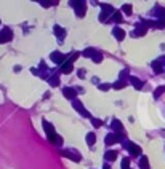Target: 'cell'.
<instances>
[{"label":"cell","instance_id":"cb8c5ba5","mask_svg":"<svg viewBox=\"0 0 165 169\" xmlns=\"http://www.w3.org/2000/svg\"><path fill=\"white\" fill-rule=\"evenodd\" d=\"M127 84H128V81H122V80H117L114 84H112V86L115 88V89H122V88H125L127 86Z\"/></svg>","mask_w":165,"mask_h":169},{"label":"cell","instance_id":"d4e9b609","mask_svg":"<svg viewBox=\"0 0 165 169\" xmlns=\"http://www.w3.org/2000/svg\"><path fill=\"white\" fill-rule=\"evenodd\" d=\"M96 53V50L95 48H87L85 51H82V54L85 56V58H93V54Z\"/></svg>","mask_w":165,"mask_h":169},{"label":"cell","instance_id":"e575fe53","mask_svg":"<svg viewBox=\"0 0 165 169\" xmlns=\"http://www.w3.org/2000/svg\"><path fill=\"white\" fill-rule=\"evenodd\" d=\"M103 169H111V167H109V164H104V166H103Z\"/></svg>","mask_w":165,"mask_h":169},{"label":"cell","instance_id":"484cf974","mask_svg":"<svg viewBox=\"0 0 165 169\" xmlns=\"http://www.w3.org/2000/svg\"><path fill=\"white\" fill-rule=\"evenodd\" d=\"M163 93H165V86H159V88H155V89H154V97H155V99L160 97V96L163 94Z\"/></svg>","mask_w":165,"mask_h":169},{"label":"cell","instance_id":"277c9868","mask_svg":"<svg viewBox=\"0 0 165 169\" xmlns=\"http://www.w3.org/2000/svg\"><path fill=\"white\" fill-rule=\"evenodd\" d=\"M71 5L76 10L77 18H84L85 16V13H87V3L85 2H71Z\"/></svg>","mask_w":165,"mask_h":169},{"label":"cell","instance_id":"7c38bea8","mask_svg":"<svg viewBox=\"0 0 165 169\" xmlns=\"http://www.w3.org/2000/svg\"><path fill=\"white\" fill-rule=\"evenodd\" d=\"M53 32H54V35L58 37L59 43L63 42V39H64V37H66V29H63L61 26H54V27H53Z\"/></svg>","mask_w":165,"mask_h":169},{"label":"cell","instance_id":"44dd1931","mask_svg":"<svg viewBox=\"0 0 165 169\" xmlns=\"http://www.w3.org/2000/svg\"><path fill=\"white\" fill-rule=\"evenodd\" d=\"M140 167L141 169H149V159H148V156H141L140 158Z\"/></svg>","mask_w":165,"mask_h":169},{"label":"cell","instance_id":"8992f818","mask_svg":"<svg viewBox=\"0 0 165 169\" xmlns=\"http://www.w3.org/2000/svg\"><path fill=\"white\" fill-rule=\"evenodd\" d=\"M124 147L128 150V152H130L132 156H140L141 155V147L133 144V142H124Z\"/></svg>","mask_w":165,"mask_h":169},{"label":"cell","instance_id":"5b68a950","mask_svg":"<svg viewBox=\"0 0 165 169\" xmlns=\"http://www.w3.org/2000/svg\"><path fill=\"white\" fill-rule=\"evenodd\" d=\"M61 155L64 158H69L72 161H76V163L82 161V155L79 152H76V150H61Z\"/></svg>","mask_w":165,"mask_h":169},{"label":"cell","instance_id":"4316f807","mask_svg":"<svg viewBox=\"0 0 165 169\" xmlns=\"http://www.w3.org/2000/svg\"><path fill=\"white\" fill-rule=\"evenodd\" d=\"M120 166H122V169H130V158H128V156L122 158V161H120Z\"/></svg>","mask_w":165,"mask_h":169},{"label":"cell","instance_id":"6da1fadb","mask_svg":"<svg viewBox=\"0 0 165 169\" xmlns=\"http://www.w3.org/2000/svg\"><path fill=\"white\" fill-rule=\"evenodd\" d=\"M42 126H43V129H45L47 139L50 140L51 144H54V145H61V144H63V137H59V136L56 134V131H54V126H53L51 123H48L47 120H42Z\"/></svg>","mask_w":165,"mask_h":169},{"label":"cell","instance_id":"603a6c76","mask_svg":"<svg viewBox=\"0 0 165 169\" xmlns=\"http://www.w3.org/2000/svg\"><path fill=\"white\" fill-rule=\"evenodd\" d=\"M122 13H125V14H128V16H130L132 14V11H133V6L130 5V3H125L124 6H122V10H120Z\"/></svg>","mask_w":165,"mask_h":169},{"label":"cell","instance_id":"7a4b0ae2","mask_svg":"<svg viewBox=\"0 0 165 169\" xmlns=\"http://www.w3.org/2000/svg\"><path fill=\"white\" fill-rule=\"evenodd\" d=\"M111 126H112L114 134L119 137V140H124V139H125V129H124V126H122L120 121H119V120H112Z\"/></svg>","mask_w":165,"mask_h":169},{"label":"cell","instance_id":"9a60e30c","mask_svg":"<svg viewBox=\"0 0 165 169\" xmlns=\"http://www.w3.org/2000/svg\"><path fill=\"white\" fill-rule=\"evenodd\" d=\"M151 67H152V70H154V73H162V72L165 70V69H163V67H165V65H163V64H162L160 61H154V62L151 64Z\"/></svg>","mask_w":165,"mask_h":169},{"label":"cell","instance_id":"1f68e13d","mask_svg":"<svg viewBox=\"0 0 165 169\" xmlns=\"http://www.w3.org/2000/svg\"><path fill=\"white\" fill-rule=\"evenodd\" d=\"M91 125H93L95 128H101L103 126V121L99 118H91Z\"/></svg>","mask_w":165,"mask_h":169},{"label":"cell","instance_id":"3957f363","mask_svg":"<svg viewBox=\"0 0 165 169\" xmlns=\"http://www.w3.org/2000/svg\"><path fill=\"white\" fill-rule=\"evenodd\" d=\"M72 107H74V110H76V112H79V113H80L82 117H85V118H90V120L93 118V117L90 115V112H88V110L84 107V104H82L80 101H77V99H76V101H72Z\"/></svg>","mask_w":165,"mask_h":169},{"label":"cell","instance_id":"f546056e","mask_svg":"<svg viewBox=\"0 0 165 169\" xmlns=\"http://www.w3.org/2000/svg\"><path fill=\"white\" fill-rule=\"evenodd\" d=\"M91 59H93V62H96V64H99V62H101V61H103V54H101V53H99V51H96V53L93 54V58H91Z\"/></svg>","mask_w":165,"mask_h":169},{"label":"cell","instance_id":"8d00e7d4","mask_svg":"<svg viewBox=\"0 0 165 169\" xmlns=\"http://www.w3.org/2000/svg\"><path fill=\"white\" fill-rule=\"evenodd\" d=\"M0 43H2V40H0Z\"/></svg>","mask_w":165,"mask_h":169},{"label":"cell","instance_id":"ffe728a7","mask_svg":"<svg viewBox=\"0 0 165 169\" xmlns=\"http://www.w3.org/2000/svg\"><path fill=\"white\" fill-rule=\"evenodd\" d=\"M154 14H155V18H159V19H163V18H165V8L157 6V8L154 10Z\"/></svg>","mask_w":165,"mask_h":169},{"label":"cell","instance_id":"d6a6232c","mask_svg":"<svg viewBox=\"0 0 165 169\" xmlns=\"http://www.w3.org/2000/svg\"><path fill=\"white\" fill-rule=\"evenodd\" d=\"M98 88L101 89V91H109V89H111V84H107V83H99Z\"/></svg>","mask_w":165,"mask_h":169},{"label":"cell","instance_id":"ac0fdd59","mask_svg":"<svg viewBox=\"0 0 165 169\" xmlns=\"http://www.w3.org/2000/svg\"><path fill=\"white\" fill-rule=\"evenodd\" d=\"M111 21H114V23H117V24H120V23L124 21V18H122V11H120V10H115V11H114V14H112V18H111Z\"/></svg>","mask_w":165,"mask_h":169},{"label":"cell","instance_id":"836d02e7","mask_svg":"<svg viewBox=\"0 0 165 169\" xmlns=\"http://www.w3.org/2000/svg\"><path fill=\"white\" fill-rule=\"evenodd\" d=\"M43 8H48V6H51V5H54V2H48V0H42V2H39Z\"/></svg>","mask_w":165,"mask_h":169},{"label":"cell","instance_id":"4fadbf2b","mask_svg":"<svg viewBox=\"0 0 165 169\" xmlns=\"http://www.w3.org/2000/svg\"><path fill=\"white\" fill-rule=\"evenodd\" d=\"M117 142H120V140H119V137H117L114 133H109V134L104 137V144H106V145H114V144H117Z\"/></svg>","mask_w":165,"mask_h":169},{"label":"cell","instance_id":"e0dca14e","mask_svg":"<svg viewBox=\"0 0 165 169\" xmlns=\"http://www.w3.org/2000/svg\"><path fill=\"white\" fill-rule=\"evenodd\" d=\"M104 159H106V161H109V163L115 161V159H117V152H114V150H109V152H106V153H104Z\"/></svg>","mask_w":165,"mask_h":169},{"label":"cell","instance_id":"7402d4cb","mask_svg":"<svg viewBox=\"0 0 165 169\" xmlns=\"http://www.w3.org/2000/svg\"><path fill=\"white\" fill-rule=\"evenodd\" d=\"M48 83L51 84V86H58L59 84V77L58 75H51V77L48 78Z\"/></svg>","mask_w":165,"mask_h":169},{"label":"cell","instance_id":"83f0119b","mask_svg":"<svg viewBox=\"0 0 165 169\" xmlns=\"http://www.w3.org/2000/svg\"><path fill=\"white\" fill-rule=\"evenodd\" d=\"M154 27H155V29H165V18H163V19L154 21Z\"/></svg>","mask_w":165,"mask_h":169},{"label":"cell","instance_id":"52a82bcc","mask_svg":"<svg viewBox=\"0 0 165 169\" xmlns=\"http://www.w3.org/2000/svg\"><path fill=\"white\" fill-rule=\"evenodd\" d=\"M0 40H2V43H8L13 40V32L11 29H8V27H5V29L0 31Z\"/></svg>","mask_w":165,"mask_h":169},{"label":"cell","instance_id":"ba28073f","mask_svg":"<svg viewBox=\"0 0 165 169\" xmlns=\"http://www.w3.org/2000/svg\"><path fill=\"white\" fill-rule=\"evenodd\" d=\"M50 59H51L53 62H56V64H63V62L67 61L66 54H63L61 51H53V53L50 54Z\"/></svg>","mask_w":165,"mask_h":169},{"label":"cell","instance_id":"f1b7e54d","mask_svg":"<svg viewBox=\"0 0 165 169\" xmlns=\"http://www.w3.org/2000/svg\"><path fill=\"white\" fill-rule=\"evenodd\" d=\"M109 16H111V14L101 10V13H99V23H106V21H109Z\"/></svg>","mask_w":165,"mask_h":169},{"label":"cell","instance_id":"d590c367","mask_svg":"<svg viewBox=\"0 0 165 169\" xmlns=\"http://www.w3.org/2000/svg\"><path fill=\"white\" fill-rule=\"evenodd\" d=\"M162 136H165V129H162Z\"/></svg>","mask_w":165,"mask_h":169},{"label":"cell","instance_id":"5bb4252c","mask_svg":"<svg viewBox=\"0 0 165 169\" xmlns=\"http://www.w3.org/2000/svg\"><path fill=\"white\" fill-rule=\"evenodd\" d=\"M72 70H74V64H72V62L66 61V62H63V64H61V73H66V75H69Z\"/></svg>","mask_w":165,"mask_h":169},{"label":"cell","instance_id":"30bf717a","mask_svg":"<svg viewBox=\"0 0 165 169\" xmlns=\"http://www.w3.org/2000/svg\"><path fill=\"white\" fill-rule=\"evenodd\" d=\"M128 83H132L133 84V88L135 89H143V86H144V83H143V80H140L138 77H128Z\"/></svg>","mask_w":165,"mask_h":169},{"label":"cell","instance_id":"2e32d148","mask_svg":"<svg viewBox=\"0 0 165 169\" xmlns=\"http://www.w3.org/2000/svg\"><path fill=\"white\" fill-rule=\"evenodd\" d=\"M112 35L115 37L119 42H122V40L125 39V31H124V29H119V27H115V29H112Z\"/></svg>","mask_w":165,"mask_h":169},{"label":"cell","instance_id":"d6986e66","mask_svg":"<svg viewBox=\"0 0 165 169\" xmlns=\"http://www.w3.org/2000/svg\"><path fill=\"white\" fill-rule=\"evenodd\" d=\"M85 140H87L88 147H93V144L96 142V134H95V133H88V134L85 136Z\"/></svg>","mask_w":165,"mask_h":169},{"label":"cell","instance_id":"4dcf8cb0","mask_svg":"<svg viewBox=\"0 0 165 169\" xmlns=\"http://www.w3.org/2000/svg\"><path fill=\"white\" fill-rule=\"evenodd\" d=\"M128 69H125V70H122L120 72V75H119V80H122V81H128Z\"/></svg>","mask_w":165,"mask_h":169},{"label":"cell","instance_id":"9c48e42d","mask_svg":"<svg viewBox=\"0 0 165 169\" xmlns=\"http://www.w3.org/2000/svg\"><path fill=\"white\" fill-rule=\"evenodd\" d=\"M63 96L66 97V99H71V101H76V96H77V89L74 88H64L63 89Z\"/></svg>","mask_w":165,"mask_h":169},{"label":"cell","instance_id":"8fae6325","mask_svg":"<svg viewBox=\"0 0 165 169\" xmlns=\"http://www.w3.org/2000/svg\"><path fill=\"white\" fill-rule=\"evenodd\" d=\"M135 32H133V35L135 37H143L146 32H148V26H144L143 23H140V24H136V27H135Z\"/></svg>","mask_w":165,"mask_h":169}]
</instances>
